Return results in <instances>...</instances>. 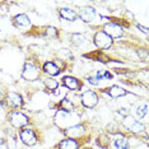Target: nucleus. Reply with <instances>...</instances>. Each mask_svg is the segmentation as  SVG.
Returning a JSON list of instances; mask_svg holds the SVG:
<instances>
[{
	"instance_id": "nucleus-1",
	"label": "nucleus",
	"mask_w": 149,
	"mask_h": 149,
	"mask_svg": "<svg viewBox=\"0 0 149 149\" xmlns=\"http://www.w3.org/2000/svg\"><path fill=\"white\" fill-rule=\"evenodd\" d=\"M124 126L129 129L130 131H133L135 134H139V133H143L144 131V125L140 124L139 121H136L133 116H126L124 117Z\"/></svg>"
},
{
	"instance_id": "nucleus-2",
	"label": "nucleus",
	"mask_w": 149,
	"mask_h": 149,
	"mask_svg": "<svg viewBox=\"0 0 149 149\" xmlns=\"http://www.w3.org/2000/svg\"><path fill=\"white\" fill-rule=\"evenodd\" d=\"M40 75V70L33 63H27L24 65V69H23L22 77L24 78L26 80H36Z\"/></svg>"
},
{
	"instance_id": "nucleus-3",
	"label": "nucleus",
	"mask_w": 149,
	"mask_h": 149,
	"mask_svg": "<svg viewBox=\"0 0 149 149\" xmlns=\"http://www.w3.org/2000/svg\"><path fill=\"white\" fill-rule=\"evenodd\" d=\"M94 43L98 49H108L112 45V38L108 37L104 32H97L94 36Z\"/></svg>"
},
{
	"instance_id": "nucleus-4",
	"label": "nucleus",
	"mask_w": 149,
	"mask_h": 149,
	"mask_svg": "<svg viewBox=\"0 0 149 149\" xmlns=\"http://www.w3.org/2000/svg\"><path fill=\"white\" fill-rule=\"evenodd\" d=\"M108 37H111V38H118V37L123 36V28H121L120 26L115 24V23H107L106 26H104V31H103Z\"/></svg>"
},
{
	"instance_id": "nucleus-5",
	"label": "nucleus",
	"mask_w": 149,
	"mask_h": 149,
	"mask_svg": "<svg viewBox=\"0 0 149 149\" xmlns=\"http://www.w3.org/2000/svg\"><path fill=\"white\" fill-rule=\"evenodd\" d=\"M10 123L14 127H22L28 124V117L24 113L15 111V112L10 113Z\"/></svg>"
},
{
	"instance_id": "nucleus-6",
	"label": "nucleus",
	"mask_w": 149,
	"mask_h": 149,
	"mask_svg": "<svg viewBox=\"0 0 149 149\" xmlns=\"http://www.w3.org/2000/svg\"><path fill=\"white\" fill-rule=\"evenodd\" d=\"M98 102V97L93 91H87L82 94V103L88 108H92L97 104Z\"/></svg>"
},
{
	"instance_id": "nucleus-7",
	"label": "nucleus",
	"mask_w": 149,
	"mask_h": 149,
	"mask_svg": "<svg viewBox=\"0 0 149 149\" xmlns=\"http://www.w3.org/2000/svg\"><path fill=\"white\" fill-rule=\"evenodd\" d=\"M21 140L28 147H32V145L37 143V138L35 133L32 130H29V129H24V130L21 131Z\"/></svg>"
},
{
	"instance_id": "nucleus-8",
	"label": "nucleus",
	"mask_w": 149,
	"mask_h": 149,
	"mask_svg": "<svg viewBox=\"0 0 149 149\" xmlns=\"http://www.w3.org/2000/svg\"><path fill=\"white\" fill-rule=\"evenodd\" d=\"M80 19H83L84 22H92L96 18V10L92 6H84L79 10V13L77 14Z\"/></svg>"
},
{
	"instance_id": "nucleus-9",
	"label": "nucleus",
	"mask_w": 149,
	"mask_h": 149,
	"mask_svg": "<svg viewBox=\"0 0 149 149\" xmlns=\"http://www.w3.org/2000/svg\"><path fill=\"white\" fill-rule=\"evenodd\" d=\"M84 131H86V129H84L83 125H74V126L68 127L65 133L69 138H78L80 135H83Z\"/></svg>"
},
{
	"instance_id": "nucleus-10",
	"label": "nucleus",
	"mask_w": 149,
	"mask_h": 149,
	"mask_svg": "<svg viewBox=\"0 0 149 149\" xmlns=\"http://www.w3.org/2000/svg\"><path fill=\"white\" fill-rule=\"evenodd\" d=\"M6 101H8V103L10 104L12 107H21L22 104H23V100H22V97L19 96L18 93H15V92H10V93H8Z\"/></svg>"
},
{
	"instance_id": "nucleus-11",
	"label": "nucleus",
	"mask_w": 149,
	"mask_h": 149,
	"mask_svg": "<svg viewBox=\"0 0 149 149\" xmlns=\"http://www.w3.org/2000/svg\"><path fill=\"white\" fill-rule=\"evenodd\" d=\"M59 13H60V17H61L63 19H65V21H68V22H74V21H75V19L78 18L77 13L73 12L72 9H68V8L60 9Z\"/></svg>"
},
{
	"instance_id": "nucleus-12",
	"label": "nucleus",
	"mask_w": 149,
	"mask_h": 149,
	"mask_svg": "<svg viewBox=\"0 0 149 149\" xmlns=\"http://www.w3.org/2000/svg\"><path fill=\"white\" fill-rule=\"evenodd\" d=\"M14 23L17 27H21V28H26V27L31 26V21L26 14H18L14 17Z\"/></svg>"
},
{
	"instance_id": "nucleus-13",
	"label": "nucleus",
	"mask_w": 149,
	"mask_h": 149,
	"mask_svg": "<svg viewBox=\"0 0 149 149\" xmlns=\"http://www.w3.org/2000/svg\"><path fill=\"white\" fill-rule=\"evenodd\" d=\"M63 83H64V86H65L66 88L73 89V91H75V89L79 88V82H78L75 78H73V77H65L63 79Z\"/></svg>"
},
{
	"instance_id": "nucleus-14",
	"label": "nucleus",
	"mask_w": 149,
	"mask_h": 149,
	"mask_svg": "<svg viewBox=\"0 0 149 149\" xmlns=\"http://www.w3.org/2000/svg\"><path fill=\"white\" fill-rule=\"evenodd\" d=\"M43 72L46 74H49V75H57V74L60 73L59 68H57L54 63H45V65H43Z\"/></svg>"
},
{
	"instance_id": "nucleus-15",
	"label": "nucleus",
	"mask_w": 149,
	"mask_h": 149,
	"mask_svg": "<svg viewBox=\"0 0 149 149\" xmlns=\"http://www.w3.org/2000/svg\"><path fill=\"white\" fill-rule=\"evenodd\" d=\"M108 94H110L111 97H113V98H118V97L125 96V94H126V91H125L124 88L118 87V86H113V87H111L110 89H108Z\"/></svg>"
},
{
	"instance_id": "nucleus-16",
	"label": "nucleus",
	"mask_w": 149,
	"mask_h": 149,
	"mask_svg": "<svg viewBox=\"0 0 149 149\" xmlns=\"http://www.w3.org/2000/svg\"><path fill=\"white\" fill-rule=\"evenodd\" d=\"M60 149H78V143L73 139H65L59 145Z\"/></svg>"
},
{
	"instance_id": "nucleus-17",
	"label": "nucleus",
	"mask_w": 149,
	"mask_h": 149,
	"mask_svg": "<svg viewBox=\"0 0 149 149\" xmlns=\"http://www.w3.org/2000/svg\"><path fill=\"white\" fill-rule=\"evenodd\" d=\"M60 108H61L65 113H68V112H70V111L74 108V104H73V102L70 100L64 98V100L61 101V103H60Z\"/></svg>"
},
{
	"instance_id": "nucleus-18",
	"label": "nucleus",
	"mask_w": 149,
	"mask_h": 149,
	"mask_svg": "<svg viewBox=\"0 0 149 149\" xmlns=\"http://www.w3.org/2000/svg\"><path fill=\"white\" fill-rule=\"evenodd\" d=\"M147 112H148V106H147V103H143V104H140V106L136 107L135 115H136L138 118H143L145 115H147Z\"/></svg>"
},
{
	"instance_id": "nucleus-19",
	"label": "nucleus",
	"mask_w": 149,
	"mask_h": 149,
	"mask_svg": "<svg viewBox=\"0 0 149 149\" xmlns=\"http://www.w3.org/2000/svg\"><path fill=\"white\" fill-rule=\"evenodd\" d=\"M84 41H86V38H84L83 35H79V33H73L72 35V42L75 46H82Z\"/></svg>"
},
{
	"instance_id": "nucleus-20",
	"label": "nucleus",
	"mask_w": 149,
	"mask_h": 149,
	"mask_svg": "<svg viewBox=\"0 0 149 149\" xmlns=\"http://www.w3.org/2000/svg\"><path fill=\"white\" fill-rule=\"evenodd\" d=\"M115 147L116 149H129V141L124 138H118L115 140Z\"/></svg>"
},
{
	"instance_id": "nucleus-21",
	"label": "nucleus",
	"mask_w": 149,
	"mask_h": 149,
	"mask_svg": "<svg viewBox=\"0 0 149 149\" xmlns=\"http://www.w3.org/2000/svg\"><path fill=\"white\" fill-rule=\"evenodd\" d=\"M45 86L49 88L50 91H55V89H57V87H59V83H57L55 79H52V78H47L45 80Z\"/></svg>"
},
{
	"instance_id": "nucleus-22",
	"label": "nucleus",
	"mask_w": 149,
	"mask_h": 149,
	"mask_svg": "<svg viewBox=\"0 0 149 149\" xmlns=\"http://www.w3.org/2000/svg\"><path fill=\"white\" fill-rule=\"evenodd\" d=\"M88 82H89L91 84H93V86H98V84H100V80L97 79V77H96V75H91V77H88Z\"/></svg>"
},
{
	"instance_id": "nucleus-23",
	"label": "nucleus",
	"mask_w": 149,
	"mask_h": 149,
	"mask_svg": "<svg viewBox=\"0 0 149 149\" xmlns=\"http://www.w3.org/2000/svg\"><path fill=\"white\" fill-rule=\"evenodd\" d=\"M46 33H47V35H54V36H55L56 35V29L54 28V27H50V28H47Z\"/></svg>"
},
{
	"instance_id": "nucleus-24",
	"label": "nucleus",
	"mask_w": 149,
	"mask_h": 149,
	"mask_svg": "<svg viewBox=\"0 0 149 149\" xmlns=\"http://www.w3.org/2000/svg\"><path fill=\"white\" fill-rule=\"evenodd\" d=\"M118 113H121L124 117L129 116V113H127V110H126V108H121V110H118Z\"/></svg>"
},
{
	"instance_id": "nucleus-25",
	"label": "nucleus",
	"mask_w": 149,
	"mask_h": 149,
	"mask_svg": "<svg viewBox=\"0 0 149 149\" xmlns=\"http://www.w3.org/2000/svg\"><path fill=\"white\" fill-rule=\"evenodd\" d=\"M5 13H6V9L4 8V6L0 5V17H3V15L5 14Z\"/></svg>"
},
{
	"instance_id": "nucleus-26",
	"label": "nucleus",
	"mask_w": 149,
	"mask_h": 149,
	"mask_svg": "<svg viewBox=\"0 0 149 149\" xmlns=\"http://www.w3.org/2000/svg\"><path fill=\"white\" fill-rule=\"evenodd\" d=\"M138 28H139V29H140V31H143V32L145 33V35H147V33H148V29H147V28H145V27H143V26L138 24Z\"/></svg>"
},
{
	"instance_id": "nucleus-27",
	"label": "nucleus",
	"mask_w": 149,
	"mask_h": 149,
	"mask_svg": "<svg viewBox=\"0 0 149 149\" xmlns=\"http://www.w3.org/2000/svg\"><path fill=\"white\" fill-rule=\"evenodd\" d=\"M1 145H4V139L0 138V147H1Z\"/></svg>"
}]
</instances>
